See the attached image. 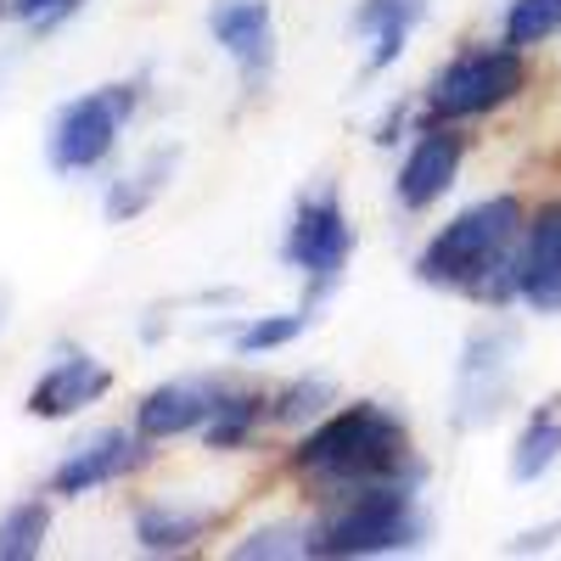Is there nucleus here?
I'll use <instances>...</instances> for the list:
<instances>
[{
  "mask_svg": "<svg viewBox=\"0 0 561 561\" xmlns=\"http://www.w3.org/2000/svg\"><path fill=\"white\" fill-rule=\"evenodd\" d=\"M332 404H337V393H332V388L314 382V377H304V382H293V388H280V393H275L270 421H309V415H325Z\"/></svg>",
  "mask_w": 561,
  "mask_h": 561,
  "instance_id": "obj_22",
  "label": "nucleus"
},
{
  "mask_svg": "<svg viewBox=\"0 0 561 561\" xmlns=\"http://www.w3.org/2000/svg\"><path fill=\"white\" fill-rule=\"evenodd\" d=\"M79 12H84V0H12V23H23L34 34H51Z\"/></svg>",
  "mask_w": 561,
  "mask_h": 561,
  "instance_id": "obj_24",
  "label": "nucleus"
},
{
  "mask_svg": "<svg viewBox=\"0 0 561 561\" xmlns=\"http://www.w3.org/2000/svg\"><path fill=\"white\" fill-rule=\"evenodd\" d=\"M140 96H147V79H113V84H96L84 96L62 102L51 118V135H45V163L57 174L102 169L118 147V135L129 129Z\"/></svg>",
  "mask_w": 561,
  "mask_h": 561,
  "instance_id": "obj_5",
  "label": "nucleus"
},
{
  "mask_svg": "<svg viewBox=\"0 0 561 561\" xmlns=\"http://www.w3.org/2000/svg\"><path fill=\"white\" fill-rule=\"evenodd\" d=\"M511 280H517V298L534 314H561V203L528 214Z\"/></svg>",
  "mask_w": 561,
  "mask_h": 561,
  "instance_id": "obj_9",
  "label": "nucleus"
},
{
  "mask_svg": "<svg viewBox=\"0 0 561 561\" xmlns=\"http://www.w3.org/2000/svg\"><path fill=\"white\" fill-rule=\"evenodd\" d=\"M556 460H561V421H556V410L545 404V410H534V415H528V427L517 433L511 478H517V483H539Z\"/></svg>",
  "mask_w": 561,
  "mask_h": 561,
  "instance_id": "obj_18",
  "label": "nucleus"
},
{
  "mask_svg": "<svg viewBox=\"0 0 561 561\" xmlns=\"http://www.w3.org/2000/svg\"><path fill=\"white\" fill-rule=\"evenodd\" d=\"M147 460H152V438H147V433L107 427V433H96V438H84L79 449H68V460L51 472V483H45V494L79 500V494H90V489H107V483L140 472Z\"/></svg>",
  "mask_w": 561,
  "mask_h": 561,
  "instance_id": "obj_8",
  "label": "nucleus"
},
{
  "mask_svg": "<svg viewBox=\"0 0 561 561\" xmlns=\"http://www.w3.org/2000/svg\"><path fill=\"white\" fill-rule=\"evenodd\" d=\"M433 0H359L354 7V34L365 39V73H382L404 57L410 34L421 28Z\"/></svg>",
  "mask_w": 561,
  "mask_h": 561,
  "instance_id": "obj_13",
  "label": "nucleus"
},
{
  "mask_svg": "<svg viewBox=\"0 0 561 561\" xmlns=\"http://www.w3.org/2000/svg\"><path fill=\"white\" fill-rule=\"evenodd\" d=\"M556 34H561V0H511L505 7L500 39L517 45V51H534V45H545Z\"/></svg>",
  "mask_w": 561,
  "mask_h": 561,
  "instance_id": "obj_20",
  "label": "nucleus"
},
{
  "mask_svg": "<svg viewBox=\"0 0 561 561\" xmlns=\"http://www.w3.org/2000/svg\"><path fill=\"white\" fill-rule=\"evenodd\" d=\"M466 152H472V140H466L460 124H421L415 140H410V152L399 163V180H393V192H399V208L410 214H427L433 203H444L455 192V180H460V163Z\"/></svg>",
  "mask_w": 561,
  "mask_h": 561,
  "instance_id": "obj_7",
  "label": "nucleus"
},
{
  "mask_svg": "<svg viewBox=\"0 0 561 561\" xmlns=\"http://www.w3.org/2000/svg\"><path fill=\"white\" fill-rule=\"evenodd\" d=\"M270 421V399L253 388H225L219 393V404H214V415L203 421V444H214V449H237V444H248L259 427Z\"/></svg>",
  "mask_w": 561,
  "mask_h": 561,
  "instance_id": "obj_16",
  "label": "nucleus"
},
{
  "mask_svg": "<svg viewBox=\"0 0 561 561\" xmlns=\"http://www.w3.org/2000/svg\"><path fill=\"white\" fill-rule=\"evenodd\" d=\"M293 478L325 500L370 483H421V460L410 449L404 421L382 404L325 410L293 449Z\"/></svg>",
  "mask_w": 561,
  "mask_h": 561,
  "instance_id": "obj_1",
  "label": "nucleus"
},
{
  "mask_svg": "<svg viewBox=\"0 0 561 561\" xmlns=\"http://www.w3.org/2000/svg\"><path fill=\"white\" fill-rule=\"evenodd\" d=\"M214 511H180V505H140L135 511V545L147 556H180L214 534Z\"/></svg>",
  "mask_w": 561,
  "mask_h": 561,
  "instance_id": "obj_15",
  "label": "nucleus"
},
{
  "mask_svg": "<svg viewBox=\"0 0 561 561\" xmlns=\"http://www.w3.org/2000/svg\"><path fill=\"white\" fill-rule=\"evenodd\" d=\"M113 388V370L102 359H90L84 348H62L51 365L39 370V382L28 388V415L39 421H68L84 404H96Z\"/></svg>",
  "mask_w": 561,
  "mask_h": 561,
  "instance_id": "obj_11",
  "label": "nucleus"
},
{
  "mask_svg": "<svg viewBox=\"0 0 561 561\" xmlns=\"http://www.w3.org/2000/svg\"><path fill=\"white\" fill-rule=\"evenodd\" d=\"M309 320H314V304L304 309H280V314H253V320H237V325H219V337L237 348V354H275V348H287L309 332Z\"/></svg>",
  "mask_w": 561,
  "mask_h": 561,
  "instance_id": "obj_17",
  "label": "nucleus"
},
{
  "mask_svg": "<svg viewBox=\"0 0 561 561\" xmlns=\"http://www.w3.org/2000/svg\"><path fill=\"white\" fill-rule=\"evenodd\" d=\"M230 556H242V561H259V556H304V528H293V523L253 528L242 545H230Z\"/></svg>",
  "mask_w": 561,
  "mask_h": 561,
  "instance_id": "obj_23",
  "label": "nucleus"
},
{
  "mask_svg": "<svg viewBox=\"0 0 561 561\" xmlns=\"http://www.w3.org/2000/svg\"><path fill=\"white\" fill-rule=\"evenodd\" d=\"M45 534H51V500H18L7 517H0V561H28L39 556Z\"/></svg>",
  "mask_w": 561,
  "mask_h": 561,
  "instance_id": "obj_19",
  "label": "nucleus"
},
{
  "mask_svg": "<svg viewBox=\"0 0 561 561\" xmlns=\"http://www.w3.org/2000/svg\"><path fill=\"white\" fill-rule=\"evenodd\" d=\"M523 203L517 197H483L472 208H460L438 237L415 253V280L438 293H460V298H489V304H511L517 298V242H523Z\"/></svg>",
  "mask_w": 561,
  "mask_h": 561,
  "instance_id": "obj_2",
  "label": "nucleus"
},
{
  "mask_svg": "<svg viewBox=\"0 0 561 561\" xmlns=\"http://www.w3.org/2000/svg\"><path fill=\"white\" fill-rule=\"evenodd\" d=\"M505 359H511V332L494 325V332H478L466 343V359H460V410L455 421H483L494 415L500 393H505Z\"/></svg>",
  "mask_w": 561,
  "mask_h": 561,
  "instance_id": "obj_14",
  "label": "nucleus"
},
{
  "mask_svg": "<svg viewBox=\"0 0 561 561\" xmlns=\"http://www.w3.org/2000/svg\"><path fill=\"white\" fill-rule=\"evenodd\" d=\"M169 169H174V147L163 152V158H152L147 169H140V174H129V185H113V192H107V219L113 225H124V219H135L140 208H147L158 192H163V180H169Z\"/></svg>",
  "mask_w": 561,
  "mask_h": 561,
  "instance_id": "obj_21",
  "label": "nucleus"
},
{
  "mask_svg": "<svg viewBox=\"0 0 561 561\" xmlns=\"http://www.w3.org/2000/svg\"><path fill=\"white\" fill-rule=\"evenodd\" d=\"M208 34L219 51L237 62L248 84H264L275 68V12L270 0H214L208 7Z\"/></svg>",
  "mask_w": 561,
  "mask_h": 561,
  "instance_id": "obj_10",
  "label": "nucleus"
},
{
  "mask_svg": "<svg viewBox=\"0 0 561 561\" xmlns=\"http://www.w3.org/2000/svg\"><path fill=\"white\" fill-rule=\"evenodd\" d=\"M0 18H12V0H0Z\"/></svg>",
  "mask_w": 561,
  "mask_h": 561,
  "instance_id": "obj_25",
  "label": "nucleus"
},
{
  "mask_svg": "<svg viewBox=\"0 0 561 561\" xmlns=\"http://www.w3.org/2000/svg\"><path fill=\"white\" fill-rule=\"evenodd\" d=\"M528 90V62L517 45H466L455 51L433 84L421 90V124H472V118H489L500 113L505 102H517Z\"/></svg>",
  "mask_w": 561,
  "mask_h": 561,
  "instance_id": "obj_4",
  "label": "nucleus"
},
{
  "mask_svg": "<svg viewBox=\"0 0 561 561\" xmlns=\"http://www.w3.org/2000/svg\"><path fill=\"white\" fill-rule=\"evenodd\" d=\"M354 259V225H348V203L337 185H320V192H304L293 203L287 237H280V264L304 275L309 304H320L325 293L343 280Z\"/></svg>",
  "mask_w": 561,
  "mask_h": 561,
  "instance_id": "obj_6",
  "label": "nucleus"
},
{
  "mask_svg": "<svg viewBox=\"0 0 561 561\" xmlns=\"http://www.w3.org/2000/svg\"><path fill=\"white\" fill-rule=\"evenodd\" d=\"M219 393H225V382H197V377L163 382V388H152L147 399L135 404V433H147L152 444L185 438V433H203V421L214 415Z\"/></svg>",
  "mask_w": 561,
  "mask_h": 561,
  "instance_id": "obj_12",
  "label": "nucleus"
},
{
  "mask_svg": "<svg viewBox=\"0 0 561 561\" xmlns=\"http://www.w3.org/2000/svg\"><path fill=\"white\" fill-rule=\"evenodd\" d=\"M427 539L415 505V483H370L337 494L304 528V556L314 561H354V556H399Z\"/></svg>",
  "mask_w": 561,
  "mask_h": 561,
  "instance_id": "obj_3",
  "label": "nucleus"
}]
</instances>
